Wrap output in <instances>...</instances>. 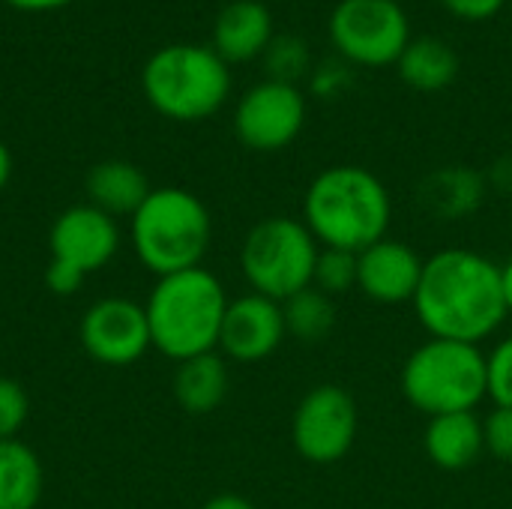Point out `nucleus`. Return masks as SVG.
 Here are the masks:
<instances>
[{
    "instance_id": "f257e3e1",
    "label": "nucleus",
    "mask_w": 512,
    "mask_h": 509,
    "mask_svg": "<svg viewBox=\"0 0 512 509\" xmlns=\"http://www.w3.org/2000/svg\"><path fill=\"white\" fill-rule=\"evenodd\" d=\"M414 312L432 339L483 345L510 318L501 264L474 249H441L423 264Z\"/></svg>"
},
{
    "instance_id": "f03ea898",
    "label": "nucleus",
    "mask_w": 512,
    "mask_h": 509,
    "mask_svg": "<svg viewBox=\"0 0 512 509\" xmlns=\"http://www.w3.org/2000/svg\"><path fill=\"white\" fill-rule=\"evenodd\" d=\"M303 222L324 249L360 255L390 237L393 198L378 174L363 165H333L315 174L303 195Z\"/></svg>"
},
{
    "instance_id": "7ed1b4c3",
    "label": "nucleus",
    "mask_w": 512,
    "mask_h": 509,
    "mask_svg": "<svg viewBox=\"0 0 512 509\" xmlns=\"http://www.w3.org/2000/svg\"><path fill=\"white\" fill-rule=\"evenodd\" d=\"M228 303L225 285L204 267L162 276L144 306L153 348L174 363L216 351Z\"/></svg>"
},
{
    "instance_id": "20e7f679",
    "label": "nucleus",
    "mask_w": 512,
    "mask_h": 509,
    "mask_svg": "<svg viewBox=\"0 0 512 509\" xmlns=\"http://www.w3.org/2000/svg\"><path fill=\"white\" fill-rule=\"evenodd\" d=\"M129 240L138 261L162 279L201 267L213 240V219L198 195L165 186L153 189L135 210Z\"/></svg>"
},
{
    "instance_id": "39448f33",
    "label": "nucleus",
    "mask_w": 512,
    "mask_h": 509,
    "mask_svg": "<svg viewBox=\"0 0 512 509\" xmlns=\"http://www.w3.org/2000/svg\"><path fill=\"white\" fill-rule=\"evenodd\" d=\"M402 396L420 414L444 417L477 411L489 399V369L480 345L429 339L402 366Z\"/></svg>"
},
{
    "instance_id": "423d86ee",
    "label": "nucleus",
    "mask_w": 512,
    "mask_h": 509,
    "mask_svg": "<svg viewBox=\"0 0 512 509\" xmlns=\"http://www.w3.org/2000/svg\"><path fill=\"white\" fill-rule=\"evenodd\" d=\"M141 87L162 117L195 123L213 117L225 105L231 93V72L213 48L180 42L159 48L144 63Z\"/></svg>"
},
{
    "instance_id": "0eeeda50",
    "label": "nucleus",
    "mask_w": 512,
    "mask_h": 509,
    "mask_svg": "<svg viewBox=\"0 0 512 509\" xmlns=\"http://www.w3.org/2000/svg\"><path fill=\"white\" fill-rule=\"evenodd\" d=\"M318 252L321 246L303 219L267 216L249 228L240 246V270L255 294L285 303L312 285Z\"/></svg>"
},
{
    "instance_id": "6e6552de",
    "label": "nucleus",
    "mask_w": 512,
    "mask_h": 509,
    "mask_svg": "<svg viewBox=\"0 0 512 509\" xmlns=\"http://www.w3.org/2000/svg\"><path fill=\"white\" fill-rule=\"evenodd\" d=\"M330 39L351 66H393L411 42V24L396 0H339L330 12Z\"/></svg>"
},
{
    "instance_id": "1a4fd4ad",
    "label": "nucleus",
    "mask_w": 512,
    "mask_h": 509,
    "mask_svg": "<svg viewBox=\"0 0 512 509\" xmlns=\"http://www.w3.org/2000/svg\"><path fill=\"white\" fill-rule=\"evenodd\" d=\"M357 429H360V414L354 396L345 387L318 384L294 408L291 441L306 462L336 465L351 453L357 441Z\"/></svg>"
},
{
    "instance_id": "9d476101",
    "label": "nucleus",
    "mask_w": 512,
    "mask_h": 509,
    "mask_svg": "<svg viewBox=\"0 0 512 509\" xmlns=\"http://www.w3.org/2000/svg\"><path fill=\"white\" fill-rule=\"evenodd\" d=\"M306 126V96L297 84L261 81L243 93L234 111L237 138L258 153L285 150Z\"/></svg>"
},
{
    "instance_id": "9b49d317",
    "label": "nucleus",
    "mask_w": 512,
    "mask_h": 509,
    "mask_svg": "<svg viewBox=\"0 0 512 509\" xmlns=\"http://www.w3.org/2000/svg\"><path fill=\"white\" fill-rule=\"evenodd\" d=\"M78 336L84 351L102 366H132L153 348L144 306L126 297L93 303L81 318Z\"/></svg>"
},
{
    "instance_id": "f8f14e48",
    "label": "nucleus",
    "mask_w": 512,
    "mask_h": 509,
    "mask_svg": "<svg viewBox=\"0 0 512 509\" xmlns=\"http://www.w3.org/2000/svg\"><path fill=\"white\" fill-rule=\"evenodd\" d=\"M285 336L288 330H285L282 303L249 291L228 303L219 333V348L234 363H261L279 351Z\"/></svg>"
},
{
    "instance_id": "ddd939ff",
    "label": "nucleus",
    "mask_w": 512,
    "mask_h": 509,
    "mask_svg": "<svg viewBox=\"0 0 512 509\" xmlns=\"http://www.w3.org/2000/svg\"><path fill=\"white\" fill-rule=\"evenodd\" d=\"M48 246L51 258L66 261L90 276L117 255L120 228L108 213L96 210L93 204H75L54 219Z\"/></svg>"
},
{
    "instance_id": "4468645a",
    "label": "nucleus",
    "mask_w": 512,
    "mask_h": 509,
    "mask_svg": "<svg viewBox=\"0 0 512 509\" xmlns=\"http://www.w3.org/2000/svg\"><path fill=\"white\" fill-rule=\"evenodd\" d=\"M423 264L426 258L405 240L384 237L357 255V291L381 306L411 303L423 279Z\"/></svg>"
},
{
    "instance_id": "2eb2a0df",
    "label": "nucleus",
    "mask_w": 512,
    "mask_h": 509,
    "mask_svg": "<svg viewBox=\"0 0 512 509\" xmlns=\"http://www.w3.org/2000/svg\"><path fill=\"white\" fill-rule=\"evenodd\" d=\"M273 15L258 0L228 3L213 24V51L225 63H246L261 57L273 39Z\"/></svg>"
},
{
    "instance_id": "dca6fc26",
    "label": "nucleus",
    "mask_w": 512,
    "mask_h": 509,
    "mask_svg": "<svg viewBox=\"0 0 512 509\" xmlns=\"http://www.w3.org/2000/svg\"><path fill=\"white\" fill-rule=\"evenodd\" d=\"M426 456L441 471H465L486 453L483 420L474 411L432 417L423 435Z\"/></svg>"
},
{
    "instance_id": "f3484780",
    "label": "nucleus",
    "mask_w": 512,
    "mask_h": 509,
    "mask_svg": "<svg viewBox=\"0 0 512 509\" xmlns=\"http://www.w3.org/2000/svg\"><path fill=\"white\" fill-rule=\"evenodd\" d=\"M486 177L465 165H447L423 177L420 183V201L426 213H432L441 222H459L474 216L483 207L486 198Z\"/></svg>"
},
{
    "instance_id": "a211bd4d",
    "label": "nucleus",
    "mask_w": 512,
    "mask_h": 509,
    "mask_svg": "<svg viewBox=\"0 0 512 509\" xmlns=\"http://www.w3.org/2000/svg\"><path fill=\"white\" fill-rule=\"evenodd\" d=\"M87 198L96 210L108 213L111 219L117 216H135V210L147 201V195L153 192L144 171L132 162L123 159H108L99 162L87 171L84 180Z\"/></svg>"
},
{
    "instance_id": "6ab92c4d",
    "label": "nucleus",
    "mask_w": 512,
    "mask_h": 509,
    "mask_svg": "<svg viewBox=\"0 0 512 509\" xmlns=\"http://www.w3.org/2000/svg\"><path fill=\"white\" fill-rule=\"evenodd\" d=\"M231 387V375H228V363L222 354L210 351V354H198L192 360L177 363L174 372V399L183 411L204 417L213 414Z\"/></svg>"
},
{
    "instance_id": "aec40b11",
    "label": "nucleus",
    "mask_w": 512,
    "mask_h": 509,
    "mask_svg": "<svg viewBox=\"0 0 512 509\" xmlns=\"http://www.w3.org/2000/svg\"><path fill=\"white\" fill-rule=\"evenodd\" d=\"M396 69L411 90L438 93L459 78L462 60L453 51V45H447L438 36H411L402 57L396 60Z\"/></svg>"
},
{
    "instance_id": "412c9836",
    "label": "nucleus",
    "mask_w": 512,
    "mask_h": 509,
    "mask_svg": "<svg viewBox=\"0 0 512 509\" xmlns=\"http://www.w3.org/2000/svg\"><path fill=\"white\" fill-rule=\"evenodd\" d=\"M45 474L39 456L18 438L0 441V509H36Z\"/></svg>"
},
{
    "instance_id": "4be33fe9",
    "label": "nucleus",
    "mask_w": 512,
    "mask_h": 509,
    "mask_svg": "<svg viewBox=\"0 0 512 509\" xmlns=\"http://www.w3.org/2000/svg\"><path fill=\"white\" fill-rule=\"evenodd\" d=\"M282 315H285L288 336H294L303 345H321L324 339H330V333L336 327V303H333V297L321 294L312 285L303 288L300 294L288 297L282 303Z\"/></svg>"
},
{
    "instance_id": "5701e85b",
    "label": "nucleus",
    "mask_w": 512,
    "mask_h": 509,
    "mask_svg": "<svg viewBox=\"0 0 512 509\" xmlns=\"http://www.w3.org/2000/svg\"><path fill=\"white\" fill-rule=\"evenodd\" d=\"M261 57H264V69H267L270 81L297 84L306 72H312V51H309L306 39L294 36V33L273 36Z\"/></svg>"
},
{
    "instance_id": "b1692460",
    "label": "nucleus",
    "mask_w": 512,
    "mask_h": 509,
    "mask_svg": "<svg viewBox=\"0 0 512 509\" xmlns=\"http://www.w3.org/2000/svg\"><path fill=\"white\" fill-rule=\"evenodd\" d=\"M312 288H318L321 294H327L333 300L354 291L357 288V255L321 246L315 273H312Z\"/></svg>"
},
{
    "instance_id": "393cba45",
    "label": "nucleus",
    "mask_w": 512,
    "mask_h": 509,
    "mask_svg": "<svg viewBox=\"0 0 512 509\" xmlns=\"http://www.w3.org/2000/svg\"><path fill=\"white\" fill-rule=\"evenodd\" d=\"M489 369V399L495 408H512V336L501 339L486 354Z\"/></svg>"
},
{
    "instance_id": "a878e982",
    "label": "nucleus",
    "mask_w": 512,
    "mask_h": 509,
    "mask_svg": "<svg viewBox=\"0 0 512 509\" xmlns=\"http://www.w3.org/2000/svg\"><path fill=\"white\" fill-rule=\"evenodd\" d=\"M30 402L18 381L0 378V441H12L27 423Z\"/></svg>"
},
{
    "instance_id": "bb28decb",
    "label": "nucleus",
    "mask_w": 512,
    "mask_h": 509,
    "mask_svg": "<svg viewBox=\"0 0 512 509\" xmlns=\"http://www.w3.org/2000/svg\"><path fill=\"white\" fill-rule=\"evenodd\" d=\"M483 435L486 453H492L504 465H512V408H495L483 420Z\"/></svg>"
},
{
    "instance_id": "cd10ccee",
    "label": "nucleus",
    "mask_w": 512,
    "mask_h": 509,
    "mask_svg": "<svg viewBox=\"0 0 512 509\" xmlns=\"http://www.w3.org/2000/svg\"><path fill=\"white\" fill-rule=\"evenodd\" d=\"M351 84V63L336 57V60H324L321 66L312 69V90L324 99H336L348 90Z\"/></svg>"
},
{
    "instance_id": "c85d7f7f",
    "label": "nucleus",
    "mask_w": 512,
    "mask_h": 509,
    "mask_svg": "<svg viewBox=\"0 0 512 509\" xmlns=\"http://www.w3.org/2000/svg\"><path fill=\"white\" fill-rule=\"evenodd\" d=\"M84 279H87V273H81L78 267H72V264H66V261H57V258H51V264L45 267V285H48L57 297L75 294V291L84 285Z\"/></svg>"
},
{
    "instance_id": "c756f323",
    "label": "nucleus",
    "mask_w": 512,
    "mask_h": 509,
    "mask_svg": "<svg viewBox=\"0 0 512 509\" xmlns=\"http://www.w3.org/2000/svg\"><path fill=\"white\" fill-rule=\"evenodd\" d=\"M441 3L447 6V12H453L462 21H489L507 6V0H441Z\"/></svg>"
},
{
    "instance_id": "7c9ffc66",
    "label": "nucleus",
    "mask_w": 512,
    "mask_h": 509,
    "mask_svg": "<svg viewBox=\"0 0 512 509\" xmlns=\"http://www.w3.org/2000/svg\"><path fill=\"white\" fill-rule=\"evenodd\" d=\"M486 183L495 186V189L504 192V195H512V156H501V159L492 165Z\"/></svg>"
},
{
    "instance_id": "2f4dec72",
    "label": "nucleus",
    "mask_w": 512,
    "mask_h": 509,
    "mask_svg": "<svg viewBox=\"0 0 512 509\" xmlns=\"http://www.w3.org/2000/svg\"><path fill=\"white\" fill-rule=\"evenodd\" d=\"M201 509H255V504H252L249 498H243V495L225 492V495H216V498L204 501V507Z\"/></svg>"
},
{
    "instance_id": "473e14b6",
    "label": "nucleus",
    "mask_w": 512,
    "mask_h": 509,
    "mask_svg": "<svg viewBox=\"0 0 512 509\" xmlns=\"http://www.w3.org/2000/svg\"><path fill=\"white\" fill-rule=\"evenodd\" d=\"M9 6L15 9H24V12H42V9H57V6H66L69 0H6Z\"/></svg>"
},
{
    "instance_id": "72a5a7b5",
    "label": "nucleus",
    "mask_w": 512,
    "mask_h": 509,
    "mask_svg": "<svg viewBox=\"0 0 512 509\" xmlns=\"http://www.w3.org/2000/svg\"><path fill=\"white\" fill-rule=\"evenodd\" d=\"M501 288H504V300H507V312L512 315V258L507 264H501Z\"/></svg>"
},
{
    "instance_id": "f704fd0d",
    "label": "nucleus",
    "mask_w": 512,
    "mask_h": 509,
    "mask_svg": "<svg viewBox=\"0 0 512 509\" xmlns=\"http://www.w3.org/2000/svg\"><path fill=\"white\" fill-rule=\"evenodd\" d=\"M9 174H12V156H9L6 144L0 141V189L9 183Z\"/></svg>"
},
{
    "instance_id": "c9c22d12",
    "label": "nucleus",
    "mask_w": 512,
    "mask_h": 509,
    "mask_svg": "<svg viewBox=\"0 0 512 509\" xmlns=\"http://www.w3.org/2000/svg\"><path fill=\"white\" fill-rule=\"evenodd\" d=\"M396 3H402V0H396Z\"/></svg>"
}]
</instances>
